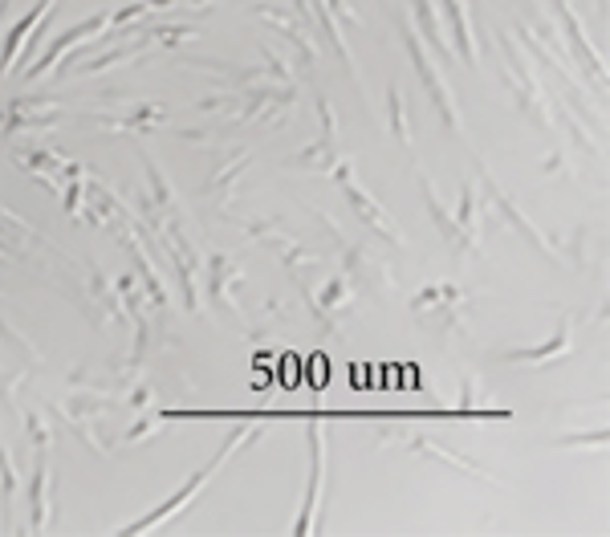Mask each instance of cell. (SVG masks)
<instances>
[{
	"mask_svg": "<svg viewBox=\"0 0 610 537\" xmlns=\"http://www.w3.org/2000/svg\"><path fill=\"white\" fill-rule=\"evenodd\" d=\"M334 139H338V135H322L318 143H310L305 151H297L293 159H285V167H305V171H322V175H330L334 163H338V147H334Z\"/></svg>",
	"mask_w": 610,
	"mask_h": 537,
	"instance_id": "23",
	"label": "cell"
},
{
	"mask_svg": "<svg viewBox=\"0 0 610 537\" xmlns=\"http://www.w3.org/2000/svg\"><path fill=\"white\" fill-rule=\"evenodd\" d=\"M436 184H432V179H427L423 171H419V192H423V208L427 212H432V220H436V228H440V236H444V241H448V249L452 253H468V241H464V232H460V224H456V216L440 204V196L432 192Z\"/></svg>",
	"mask_w": 610,
	"mask_h": 537,
	"instance_id": "21",
	"label": "cell"
},
{
	"mask_svg": "<svg viewBox=\"0 0 610 537\" xmlns=\"http://www.w3.org/2000/svg\"><path fill=\"white\" fill-rule=\"evenodd\" d=\"M407 440H411V452H419V456H436V460H444V464L456 468V472H472V476H480V481H493V472H488V468H480V464L468 460V456L448 452V448L436 444V440H427V436H407Z\"/></svg>",
	"mask_w": 610,
	"mask_h": 537,
	"instance_id": "22",
	"label": "cell"
},
{
	"mask_svg": "<svg viewBox=\"0 0 610 537\" xmlns=\"http://www.w3.org/2000/svg\"><path fill=\"white\" fill-rule=\"evenodd\" d=\"M0 493H5V509H9V501L17 493V472H13V460H9L5 444H0Z\"/></svg>",
	"mask_w": 610,
	"mask_h": 537,
	"instance_id": "26",
	"label": "cell"
},
{
	"mask_svg": "<svg viewBox=\"0 0 610 537\" xmlns=\"http://www.w3.org/2000/svg\"><path fill=\"white\" fill-rule=\"evenodd\" d=\"M49 509H53L49 448H37V460H33V481H29V533H45V529H49Z\"/></svg>",
	"mask_w": 610,
	"mask_h": 537,
	"instance_id": "14",
	"label": "cell"
},
{
	"mask_svg": "<svg viewBox=\"0 0 610 537\" xmlns=\"http://www.w3.org/2000/svg\"><path fill=\"white\" fill-rule=\"evenodd\" d=\"M456 224L468 241V253H480L484 236H480V200H476V184H464L460 192V208H456Z\"/></svg>",
	"mask_w": 610,
	"mask_h": 537,
	"instance_id": "24",
	"label": "cell"
},
{
	"mask_svg": "<svg viewBox=\"0 0 610 537\" xmlns=\"http://www.w3.org/2000/svg\"><path fill=\"white\" fill-rule=\"evenodd\" d=\"M444 9H448V29H452L456 57L468 66H480V37H476V25H472L468 0H444Z\"/></svg>",
	"mask_w": 610,
	"mask_h": 537,
	"instance_id": "15",
	"label": "cell"
},
{
	"mask_svg": "<svg viewBox=\"0 0 610 537\" xmlns=\"http://www.w3.org/2000/svg\"><path fill=\"white\" fill-rule=\"evenodd\" d=\"M102 29H110V17L106 13H94V17H86L82 25H74V29H66V33H57L53 41H49V49H45V57H33L29 62V78H45L57 62H61V53L66 49H74V45H82V41H90V37H98Z\"/></svg>",
	"mask_w": 610,
	"mask_h": 537,
	"instance_id": "10",
	"label": "cell"
},
{
	"mask_svg": "<svg viewBox=\"0 0 610 537\" xmlns=\"http://www.w3.org/2000/svg\"><path fill=\"white\" fill-rule=\"evenodd\" d=\"M484 184H488V188H493V204L501 208V216H505V224H509V228H517L521 236H529V241L537 245V253H545L549 261H562V253H558V245H554V241H549V236H541V232H537V228H533V224H529V220H525V216L517 212V204H513V200H509V196L501 192V184H497V179H493V175H484Z\"/></svg>",
	"mask_w": 610,
	"mask_h": 537,
	"instance_id": "18",
	"label": "cell"
},
{
	"mask_svg": "<svg viewBox=\"0 0 610 537\" xmlns=\"http://www.w3.org/2000/svg\"><path fill=\"white\" fill-rule=\"evenodd\" d=\"M151 45H155V41H151V33H143V37H135V41H122V45H114V49L98 53L94 62H82L78 70H70V78H94V74L114 70V66H131L135 57H143Z\"/></svg>",
	"mask_w": 610,
	"mask_h": 537,
	"instance_id": "19",
	"label": "cell"
},
{
	"mask_svg": "<svg viewBox=\"0 0 610 537\" xmlns=\"http://www.w3.org/2000/svg\"><path fill=\"white\" fill-rule=\"evenodd\" d=\"M66 118V102L57 94H21L0 110V135L17 139L21 131H53Z\"/></svg>",
	"mask_w": 610,
	"mask_h": 537,
	"instance_id": "4",
	"label": "cell"
},
{
	"mask_svg": "<svg viewBox=\"0 0 610 537\" xmlns=\"http://www.w3.org/2000/svg\"><path fill=\"white\" fill-rule=\"evenodd\" d=\"M411 25H415V33L423 37L427 49H436L440 57H456L452 37H448V25L440 21L436 0H411Z\"/></svg>",
	"mask_w": 610,
	"mask_h": 537,
	"instance_id": "17",
	"label": "cell"
},
{
	"mask_svg": "<svg viewBox=\"0 0 610 537\" xmlns=\"http://www.w3.org/2000/svg\"><path fill=\"white\" fill-rule=\"evenodd\" d=\"M240 285V269L228 261V257H212L208 261V297H212V306L224 314V318H240V302L232 297V289Z\"/></svg>",
	"mask_w": 610,
	"mask_h": 537,
	"instance_id": "16",
	"label": "cell"
},
{
	"mask_svg": "<svg viewBox=\"0 0 610 537\" xmlns=\"http://www.w3.org/2000/svg\"><path fill=\"white\" fill-rule=\"evenodd\" d=\"M330 175H334L338 184H342V196L350 200L354 216H358V220H362L366 228H371L375 236H383V241H387V245H395V249H403V245H407L403 228H395V224H391V216H387V212L379 208V200H375L371 192H362V184H358V179H354V163H350V159H338Z\"/></svg>",
	"mask_w": 610,
	"mask_h": 537,
	"instance_id": "5",
	"label": "cell"
},
{
	"mask_svg": "<svg viewBox=\"0 0 610 537\" xmlns=\"http://www.w3.org/2000/svg\"><path fill=\"white\" fill-rule=\"evenodd\" d=\"M159 432V420H147V424H135L131 432H127V440L135 444V440H147V436H155Z\"/></svg>",
	"mask_w": 610,
	"mask_h": 537,
	"instance_id": "27",
	"label": "cell"
},
{
	"mask_svg": "<svg viewBox=\"0 0 610 537\" xmlns=\"http://www.w3.org/2000/svg\"><path fill=\"white\" fill-rule=\"evenodd\" d=\"M310 493H305V505H301V517L293 525V533H314L318 529V509H322V497H326V428L322 424H310Z\"/></svg>",
	"mask_w": 610,
	"mask_h": 537,
	"instance_id": "7",
	"label": "cell"
},
{
	"mask_svg": "<svg viewBox=\"0 0 610 537\" xmlns=\"http://www.w3.org/2000/svg\"><path fill=\"white\" fill-rule=\"evenodd\" d=\"M249 436H261V428H244V432H232V436L224 440V448H220V452H216V456H212V460H208V464H204V468H200V472L192 476V481H188V485H183V489H179V493H175L171 501H163V505H159V509L151 513V517H143V521H135V525H127V533H151V529H159L163 521H171V517H179V509L196 501V493H200V489H204V485L212 481V476H216V472H220V468L228 464V456H232V452H240V444H244V440H249Z\"/></svg>",
	"mask_w": 610,
	"mask_h": 537,
	"instance_id": "3",
	"label": "cell"
},
{
	"mask_svg": "<svg viewBox=\"0 0 610 537\" xmlns=\"http://www.w3.org/2000/svg\"><path fill=\"white\" fill-rule=\"evenodd\" d=\"M505 86L513 90V98H517V106H521V114L529 118V123H537V127H545V131H558V114H554V102H549V94L541 90V82H537V74H533V66L521 57V49H517V41L513 37H505Z\"/></svg>",
	"mask_w": 610,
	"mask_h": 537,
	"instance_id": "2",
	"label": "cell"
},
{
	"mask_svg": "<svg viewBox=\"0 0 610 537\" xmlns=\"http://www.w3.org/2000/svg\"><path fill=\"white\" fill-rule=\"evenodd\" d=\"M570 346H574V318H566L562 326H558V334L549 338V342H541V346H529V350H505L501 358L505 363H517V367H554L558 358H566L570 354Z\"/></svg>",
	"mask_w": 610,
	"mask_h": 537,
	"instance_id": "12",
	"label": "cell"
},
{
	"mask_svg": "<svg viewBox=\"0 0 610 537\" xmlns=\"http://www.w3.org/2000/svg\"><path fill=\"white\" fill-rule=\"evenodd\" d=\"M314 216L322 220V228L334 236V241L346 249V253H342V261H346V269H350L358 281H366V285H379V289H383V285H391V265H387V261H383V257H379L371 245H366V249H362V245H350L346 236H342V232H338V228L326 220V212H318V208H314Z\"/></svg>",
	"mask_w": 610,
	"mask_h": 537,
	"instance_id": "9",
	"label": "cell"
},
{
	"mask_svg": "<svg viewBox=\"0 0 610 537\" xmlns=\"http://www.w3.org/2000/svg\"><path fill=\"white\" fill-rule=\"evenodd\" d=\"M387 118H391V135H395L403 147H415L411 123H407V102H403L399 86H391V90H387Z\"/></svg>",
	"mask_w": 610,
	"mask_h": 537,
	"instance_id": "25",
	"label": "cell"
},
{
	"mask_svg": "<svg viewBox=\"0 0 610 537\" xmlns=\"http://www.w3.org/2000/svg\"><path fill=\"white\" fill-rule=\"evenodd\" d=\"M53 9H57V0H41V5H33V9L13 25V33L5 37V45H0V74L17 70V57L25 53L29 37H33L41 25H49V13H53Z\"/></svg>",
	"mask_w": 610,
	"mask_h": 537,
	"instance_id": "11",
	"label": "cell"
},
{
	"mask_svg": "<svg viewBox=\"0 0 610 537\" xmlns=\"http://www.w3.org/2000/svg\"><path fill=\"white\" fill-rule=\"evenodd\" d=\"M403 45H407V57H411V66H415V74H419V82H423L427 98H432V106L440 110L444 127H448L452 135H460V131H464V114H460L456 90H452V82L444 78L440 62H436V57H432V49H427V45H423V37L415 33L411 17H403Z\"/></svg>",
	"mask_w": 610,
	"mask_h": 537,
	"instance_id": "1",
	"label": "cell"
},
{
	"mask_svg": "<svg viewBox=\"0 0 610 537\" xmlns=\"http://www.w3.org/2000/svg\"><path fill=\"white\" fill-rule=\"evenodd\" d=\"M86 123H94L106 135H147V131H159L167 123V110L155 106V102H131L122 110L94 114V118H86Z\"/></svg>",
	"mask_w": 610,
	"mask_h": 537,
	"instance_id": "6",
	"label": "cell"
},
{
	"mask_svg": "<svg viewBox=\"0 0 610 537\" xmlns=\"http://www.w3.org/2000/svg\"><path fill=\"white\" fill-rule=\"evenodd\" d=\"M257 17L269 21L277 33H285V37L293 41L297 53H305V66H310V70L318 66V45H314V37H310V25H305V21H293V17H285V13L269 9V5H257Z\"/></svg>",
	"mask_w": 610,
	"mask_h": 537,
	"instance_id": "20",
	"label": "cell"
},
{
	"mask_svg": "<svg viewBox=\"0 0 610 537\" xmlns=\"http://www.w3.org/2000/svg\"><path fill=\"white\" fill-rule=\"evenodd\" d=\"M163 245L171 249V261L179 269V285H183V297H188V310L200 314L204 310V302H200V257H196V249L188 241V232H183L179 224H171L163 232Z\"/></svg>",
	"mask_w": 610,
	"mask_h": 537,
	"instance_id": "8",
	"label": "cell"
},
{
	"mask_svg": "<svg viewBox=\"0 0 610 537\" xmlns=\"http://www.w3.org/2000/svg\"><path fill=\"white\" fill-rule=\"evenodd\" d=\"M554 5V13H558V21H562V29H566V37H570V45L578 49V57H582V66L590 70V74H598V82H606V62H602V49L586 37V29H582V17L574 13V5L570 0H549Z\"/></svg>",
	"mask_w": 610,
	"mask_h": 537,
	"instance_id": "13",
	"label": "cell"
}]
</instances>
